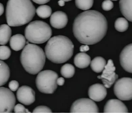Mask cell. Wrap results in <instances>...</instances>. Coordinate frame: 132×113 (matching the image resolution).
I'll use <instances>...</instances> for the list:
<instances>
[{
	"label": "cell",
	"instance_id": "obj_3",
	"mask_svg": "<svg viewBox=\"0 0 132 113\" xmlns=\"http://www.w3.org/2000/svg\"><path fill=\"white\" fill-rule=\"evenodd\" d=\"M47 58L53 63H63L72 57L74 45L69 38L57 35L48 40L45 48Z\"/></svg>",
	"mask_w": 132,
	"mask_h": 113
},
{
	"label": "cell",
	"instance_id": "obj_18",
	"mask_svg": "<svg viewBox=\"0 0 132 113\" xmlns=\"http://www.w3.org/2000/svg\"><path fill=\"white\" fill-rule=\"evenodd\" d=\"M132 0H120V10L126 20L132 21Z\"/></svg>",
	"mask_w": 132,
	"mask_h": 113
},
{
	"label": "cell",
	"instance_id": "obj_10",
	"mask_svg": "<svg viewBox=\"0 0 132 113\" xmlns=\"http://www.w3.org/2000/svg\"><path fill=\"white\" fill-rule=\"evenodd\" d=\"M116 70L113 61L109 59L103 70L102 75L98 76V78L102 80L104 86L106 88L111 87L118 79L119 76L115 72Z\"/></svg>",
	"mask_w": 132,
	"mask_h": 113
},
{
	"label": "cell",
	"instance_id": "obj_22",
	"mask_svg": "<svg viewBox=\"0 0 132 113\" xmlns=\"http://www.w3.org/2000/svg\"><path fill=\"white\" fill-rule=\"evenodd\" d=\"M60 73L64 78H71L75 75V68L71 64H66L61 68Z\"/></svg>",
	"mask_w": 132,
	"mask_h": 113
},
{
	"label": "cell",
	"instance_id": "obj_15",
	"mask_svg": "<svg viewBox=\"0 0 132 113\" xmlns=\"http://www.w3.org/2000/svg\"><path fill=\"white\" fill-rule=\"evenodd\" d=\"M68 17L65 12L56 11L52 14L50 19L51 26L56 29L63 28L68 23Z\"/></svg>",
	"mask_w": 132,
	"mask_h": 113
},
{
	"label": "cell",
	"instance_id": "obj_19",
	"mask_svg": "<svg viewBox=\"0 0 132 113\" xmlns=\"http://www.w3.org/2000/svg\"><path fill=\"white\" fill-rule=\"evenodd\" d=\"M12 30L7 24H2L0 26V45H4L7 43L10 39Z\"/></svg>",
	"mask_w": 132,
	"mask_h": 113
},
{
	"label": "cell",
	"instance_id": "obj_31",
	"mask_svg": "<svg viewBox=\"0 0 132 113\" xmlns=\"http://www.w3.org/2000/svg\"><path fill=\"white\" fill-rule=\"evenodd\" d=\"M89 50V47L88 45L85 44L84 45H82L80 47V51L81 52L88 51Z\"/></svg>",
	"mask_w": 132,
	"mask_h": 113
},
{
	"label": "cell",
	"instance_id": "obj_21",
	"mask_svg": "<svg viewBox=\"0 0 132 113\" xmlns=\"http://www.w3.org/2000/svg\"><path fill=\"white\" fill-rule=\"evenodd\" d=\"M106 65V61L101 57H96L90 62L92 70L94 72L100 73L102 72Z\"/></svg>",
	"mask_w": 132,
	"mask_h": 113
},
{
	"label": "cell",
	"instance_id": "obj_12",
	"mask_svg": "<svg viewBox=\"0 0 132 113\" xmlns=\"http://www.w3.org/2000/svg\"><path fill=\"white\" fill-rule=\"evenodd\" d=\"M132 44L125 47L120 55V62L123 69L128 72H132Z\"/></svg>",
	"mask_w": 132,
	"mask_h": 113
},
{
	"label": "cell",
	"instance_id": "obj_25",
	"mask_svg": "<svg viewBox=\"0 0 132 113\" xmlns=\"http://www.w3.org/2000/svg\"><path fill=\"white\" fill-rule=\"evenodd\" d=\"M77 8L82 10H89L93 7L94 0H75Z\"/></svg>",
	"mask_w": 132,
	"mask_h": 113
},
{
	"label": "cell",
	"instance_id": "obj_28",
	"mask_svg": "<svg viewBox=\"0 0 132 113\" xmlns=\"http://www.w3.org/2000/svg\"><path fill=\"white\" fill-rule=\"evenodd\" d=\"M34 113H52V111L49 107L44 106H40L36 107L33 110Z\"/></svg>",
	"mask_w": 132,
	"mask_h": 113
},
{
	"label": "cell",
	"instance_id": "obj_4",
	"mask_svg": "<svg viewBox=\"0 0 132 113\" xmlns=\"http://www.w3.org/2000/svg\"><path fill=\"white\" fill-rule=\"evenodd\" d=\"M46 55L40 47L34 44H27L20 56V62L24 70L32 75L38 74L45 64Z\"/></svg>",
	"mask_w": 132,
	"mask_h": 113
},
{
	"label": "cell",
	"instance_id": "obj_37",
	"mask_svg": "<svg viewBox=\"0 0 132 113\" xmlns=\"http://www.w3.org/2000/svg\"><path fill=\"white\" fill-rule=\"evenodd\" d=\"M111 1H118V0H111Z\"/></svg>",
	"mask_w": 132,
	"mask_h": 113
},
{
	"label": "cell",
	"instance_id": "obj_36",
	"mask_svg": "<svg viewBox=\"0 0 132 113\" xmlns=\"http://www.w3.org/2000/svg\"><path fill=\"white\" fill-rule=\"evenodd\" d=\"M64 1V2H69V1H72V0H63Z\"/></svg>",
	"mask_w": 132,
	"mask_h": 113
},
{
	"label": "cell",
	"instance_id": "obj_14",
	"mask_svg": "<svg viewBox=\"0 0 132 113\" xmlns=\"http://www.w3.org/2000/svg\"><path fill=\"white\" fill-rule=\"evenodd\" d=\"M104 113H128L127 108L120 100H109L104 107Z\"/></svg>",
	"mask_w": 132,
	"mask_h": 113
},
{
	"label": "cell",
	"instance_id": "obj_17",
	"mask_svg": "<svg viewBox=\"0 0 132 113\" xmlns=\"http://www.w3.org/2000/svg\"><path fill=\"white\" fill-rule=\"evenodd\" d=\"M74 64L80 69L87 68L90 65L91 57L88 54L84 52L78 53L74 58Z\"/></svg>",
	"mask_w": 132,
	"mask_h": 113
},
{
	"label": "cell",
	"instance_id": "obj_13",
	"mask_svg": "<svg viewBox=\"0 0 132 113\" xmlns=\"http://www.w3.org/2000/svg\"><path fill=\"white\" fill-rule=\"evenodd\" d=\"M106 87L101 84H96L89 87L88 95L90 99L96 102H101L107 96Z\"/></svg>",
	"mask_w": 132,
	"mask_h": 113
},
{
	"label": "cell",
	"instance_id": "obj_24",
	"mask_svg": "<svg viewBox=\"0 0 132 113\" xmlns=\"http://www.w3.org/2000/svg\"><path fill=\"white\" fill-rule=\"evenodd\" d=\"M114 27L118 32H123L127 30L129 27V23L126 18L120 17L116 20Z\"/></svg>",
	"mask_w": 132,
	"mask_h": 113
},
{
	"label": "cell",
	"instance_id": "obj_6",
	"mask_svg": "<svg viewBox=\"0 0 132 113\" xmlns=\"http://www.w3.org/2000/svg\"><path fill=\"white\" fill-rule=\"evenodd\" d=\"M58 78V75L54 71L50 70L42 71L36 77V86L42 93L52 94L57 89Z\"/></svg>",
	"mask_w": 132,
	"mask_h": 113
},
{
	"label": "cell",
	"instance_id": "obj_1",
	"mask_svg": "<svg viewBox=\"0 0 132 113\" xmlns=\"http://www.w3.org/2000/svg\"><path fill=\"white\" fill-rule=\"evenodd\" d=\"M108 28L107 19L101 13L87 10L75 18L73 32L79 42L89 45L100 42L106 35Z\"/></svg>",
	"mask_w": 132,
	"mask_h": 113
},
{
	"label": "cell",
	"instance_id": "obj_8",
	"mask_svg": "<svg viewBox=\"0 0 132 113\" xmlns=\"http://www.w3.org/2000/svg\"><path fill=\"white\" fill-rule=\"evenodd\" d=\"M15 96L10 89L0 87V113H10L15 106Z\"/></svg>",
	"mask_w": 132,
	"mask_h": 113
},
{
	"label": "cell",
	"instance_id": "obj_30",
	"mask_svg": "<svg viewBox=\"0 0 132 113\" xmlns=\"http://www.w3.org/2000/svg\"><path fill=\"white\" fill-rule=\"evenodd\" d=\"M9 89L12 92H15L18 90L19 87V84L18 82L15 80H13L11 81L9 84Z\"/></svg>",
	"mask_w": 132,
	"mask_h": 113
},
{
	"label": "cell",
	"instance_id": "obj_33",
	"mask_svg": "<svg viewBox=\"0 0 132 113\" xmlns=\"http://www.w3.org/2000/svg\"><path fill=\"white\" fill-rule=\"evenodd\" d=\"M33 2L39 5H43L48 3L50 0H32Z\"/></svg>",
	"mask_w": 132,
	"mask_h": 113
},
{
	"label": "cell",
	"instance_id": "obj_26",
	"mask_svg": "<svg viewBox=\"0 0 132 113\" xmlns=\"http://www.w3.org/2000/svg\"><path fill=\"white\" fill-rule=\"evenodd\" d=\"M11 55V51L9 47L5 46H0V60H5L9 59Z\"/></svg>",
	"mask_w": 132,
	"mask_h": 113
},
{
	"label": "cell",
	"instance_id": "obj_34",
	"mask_svg": "<svg viewBox=\"0 0 132 113\" xmlns=\"http://www.w3.org/2000/svg\"><path fill=\"white\" fill-rule=\"evenodd\" d=\"M4 12V7L2 4L0 3V16H1L3 14Z\"/></svg>",
	"mask_w": 132,
	"mask_h": 113
},
{
	"label": "cell",
	"instance_id": "obj_16",
	"mask_svg": "<svg viewBox=\"0 0 132 113\" xmlns=\"http://www.w3.org/2000/svg\"><path fill=\"white\" fill-rule=\"evenodd\" d=\"M26 39L21 34H16L11 37L10 46L15 51H20L24 48L26 44Z\"/></svg>",
	"mask_w": 132,
	"mask_h": 113
},
{
	"label": "cell",
	"instance_id": "obj_5",
	"mask_svg": "<svg viewBox=\"0 0 132 113\" xmlns=\"http://www.w3.org/2000/svg\"><path fill=\"white\" fill-rule=\"evenodd\" d=\"M25 36L27 40L34 44L45 43L51 38L52 30L47 23L42 20L30 22L26 27Z\"/></svg>",
	"mask_w": 132,
	"mask_h": 113
},
{
	"label": "cell",
	"instance_id": "obj_32",
	"mask_svg": "<svg viewBox=\"0 0 132 113\" xmlns=\"http://www.w3.org/2000/svg\"><path fill=\"white\" fill-rule=\"evenodd\" d=\"M65 80L63 77L58 78L56 80V84L57 85L63 86L64 84Z\"/></svg>",
	"mask_w": 132,
	"mask_h": 113
},
{
	"label": "cell",
	"instance_id": "obj_9",
	"mask_svg": "<svg viewBox=\"0 0 132 113\" xmlns=\"http://www.w3.org/2000/svg\"><path fill=\"white\" fill-rule=\"evenodd\" d=\"M99 108L93 100L88 98H82L73 103L71 113H98Z\"/></svg>",
	"mask_w": 132,
	"mask_h": 113
},
{
	"label": "cell",
	"instance_id": "obj_2",
	"mask_svg": "<svg viewBox=\"0 0 132 113\" xmlns=\"http://www.w3.org/2000/svg\"><path fill=\"white\" fill-rule=\"evenodd\" d=\"M36 10L30 0H9L6 9V18L11 27L23 26L31 21Z\"/></svg>",
	"mask_w": 132,
	"mask_h": 113
},
{
	"label": "cell",
	"instance_id": "obj_23",
	"mask_svg": "<svg viewBox=\"0 0 132 113\" xmlns=\"http://www.w3.org/2000/svg\"><path fill=\"white\" fill-rule=\"evenodd\" d=\"M36 12L39 17L42 19H46L51 16L52 10L48 5H42L37 9Z\"/></svg>",
	"mask_w": 132,
	"mask_h": 113
},
{
	"label": "cell",
	"instance_id": "obj_11",
	"mask_svg": "<svg viewBox=\"0 0 132 113\" xmlns=\"http://www.w3.org/2000/svg\"><path fill=\"white\" fill-rule=\"evenodd\" d=\"M18 101L25 105H30L35 101V93L31 87L23 86L18 88L16 92Z\"/></svg>",
	"mask_w": 132,
	"mask_h": 113
},
{
	"label": "cell",
	"instance_id": "obj_20",
	"mask_svg": "<svg viewBox=\"0 0 132 113\" xmlns=\"http://www.w3.org/2000/svg\"><path fill=\"white\" fill-rule=\"evenodd\" d=\"M10 71L7 64L0 60V87L6 84L9 80Z\"/></svg>",
	"mask_w": 132,
	"mask_h": 113
},
{
	"label": "cell",
	"instance_id": "obj_7",
	"mask_svg": "<svg viewBox=\"0 0 132 113\" xmlns=\"http://www.w3.org/2000/svg\"><path fill=\"white\" fill-rule=\"evenodd\" d=\"M114 92L116 96L123 101L132 100V79L129 77H123L116 82Z\"/></svg>",
	"mask_w": 132,
	"mask_h": 113
},
{
	"label": "cell",
	"instance_id": "obj_29",
	"mask_svg": "<svg viewBox=\"0 0 132 113\" xmlns=\"http://www.w3.org/2000/svg\"><path fill=\"white\" fill-rule=\"evenodd\" d=\"M13 110L15 113L29 112L28 110L27 109H26L25 107L21 104H17L15 106Z\"/></svg>",
	"mask_w": 132,
	"mask_h": 113
},
{
	"label": "cell",
	"instance_id": "obj_27",
	"mask_svg": "<svg viewBox=\"0 0 132 113\" xmlns=\"http://www.w3.org/2000/svg\"><path fill=\"white\" fill-rule=\"evenodd\" d=\"M114 4L111 0H105L102 4V8L104 11H108L112 9Z\"/></svg>",
	"mask_w": 132,
	"mask_h": 113
},
{
	"label": "cell",
	"instance_id": "obj_35",
	"mask_svg": "<svg viewBox=\"0 0 132 113\" xmlns=\"http://www.w3.org/2000/svg\"><path fill=\"white\" fill-rule=\"evenodd\" d=\"M58 3L60 6H63L65 5V2L63 0H60Z\"/></svg>",
	"mask_w": 132,
	"mask_h": 113
}]
</instances>
